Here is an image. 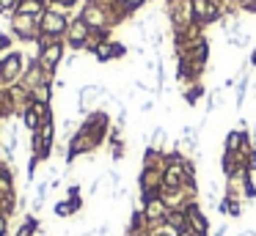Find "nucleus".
<instances>
[{
	"label": "nucleus",
	"mask_w": 256,
	"mask_h": 236,
	"mask_svg": "<svg viewBox=\"0 0 256 236\" xmlns=\"http://www.w3.org/2000/svg\"><path fill=\"white\" fill-rule=\"evenodd\" d=\"M66 27H69L66 16L56 14V11H50V8L39 16V38H47V41H61V36H66Z\"/></svg>",
	"instance_id": "obj_1"
},
{
	"label": "nucleus",
	"mask_w": 256,
	"mask_h": 236,
	"mask_svg": "<svg viewBox=\"0 0 256 236\" xmlns=\"http://www.w3.org/2000/svg\"><path fill=\"white\" fill-rule=\"evenodd\" d=\"M12 33L20 41H39V16L14 14L12 16Z\"/></svg>",
	"instance_id": "obj_2"
},
{
	"label": "nucleus",
	"mask_w": 256,
	"mask_h": 236,
	"mask_svg": "<svg viewBox=\"0 0 256 236\" xmlns=\"http://www.w3.org/2000/svg\"><path fill=\"white\" fill-rule=\"evenodd\" d=\"M102 99H108V88L105 85H96V82H91V85H83L78 91V113H94L96 104L102 102Z\"/></svg>",
	"instance_id": "obj_3"
},
{
	"label": "nucleus",
	"mask_w": 256,
	"mask_h": 236,
	"mask_svg": "<svg viewBox=\"0 0 256 236\" xmlns=\"http://www.w3.org/2000/svg\"><path fill=\"white\" fill-rule=\"evenodd\" d=\"M36 44H39V63L52 74V71L58 69V63H61V58H64V41H47V38H39Z\"/></svg>",
	"instance_id": "obj_4"
},
{
	"label": "nucleus",
	"mask_w": 256,
	"mask_h": 236,
	"mask_svg": "<svg viewBox=\"0 0 256 236\" xmlns=\"http://www.w3.org/2000/svg\"><path fill=\"white\" fill-rule=\"evenodd\" d=\"M88 36H91V27L86 25L80 16L69 22V27H66V44H69L72 49H86V41H88Z\"/></svg>",
	"instance_id": "obj_5"
},
{
	"label": "nucleus",
	"mask_w": 256,
	"mask_h": 236,
	"mask_svg": "<svg viewBox=\"0 0 256 236\" xmlns=\"http://www.w3.org/2000/svg\"><path fill=\"white\" fill-rule=\"evenodd\" d=\"M39 228H42L39 217H36V214H28V217L20 223V228H17V234H14V236H36V234H39Z\"/></svg>",
	"instance_id": "obj_6"
},
{
	"label": "nucleus",
	"mask_w": 256,
	"mask_h": 236,
	"mask_svg": "<svg viewBox=\"0 0 256 236\" xmlns=\"http://www.w3.org/2000/svg\"><path fill=\"white\" fill-rule=\"evenodd\" d=\"M242 143H245L242 132H228V135H226V151L228 154H237L240 148H242Z\"/></svg>",
	"instance_id": "obj_7"
},
{
	"label": "nucleus",
	"mask_w": 256,
	"mask_h": 236,
	"mask_svg": "<svg viewBox=\"0 0 256 236\" xmlns=\"http://www.w3.org/2000/svg\"><path fill=\"white\" fill-rule=\"evenodd\" d=\"M52 212H56L58 220H66V217H72V214H74V209H72V203H69V198H66V201H58Z\"/></svg>",
	"instance_id": "obj_8"
},
{
	"label": "nucleus",
	"mask_w": 256,
	"mask_h": 236,
	"mask_svg": "<svg viewBox=\"0 0 256 236\" xmlns=\"http://www.w3.org/2000/svg\"><path fill=\"white\" fill-rule=\"evenodd\" d=\"M116 3H118V8H122V11H127V14H130V11L140 8V5H144V0H116Z\"/></svg>",
	"instance_id": "obj_9"
},
{
	"label": "nucleus",
	"mask_w": 256,
	"mask_h": 236,
	"mask_svg": "<svg viewBox=\"0 0 256 236\" xmlns=\"http://www.w3.org/2000/svg\"><path fill=\"white\" fill-rule=\"evenodd\" d=\"M50 190H52V187L47 184V181H39V184H36V201H44Z\"/></svg>",
	"instance_id": "obj_10"
},
{
	"label": "nucleus",
	"mask_w": 256,
	"mask_h": 236,
	"mask_svg": "<svg viewBox=\"0 0 256 236\" xmlns=\"http://www.w3.org/2000/svg\"><path fill=\"white\" fill-rule=\"evenodd\" d=\"M6 231H8V217L0 214V236H6Z\"/></svg>",
	"instance_id": "obj_11"
},
{
	"label": "nucleus",
	"mask_w": 256,
	"mask_h": 236,
	"mask_svg": "<svg viewBox=\"0 0 256 236\" xmlns=\"http://www.w3.org/2000/svg\"><path fill=\"white\" fill-rule=\"evenodd\" d=\"M240 236H256V231H250V228H248V231H242Z\"/></svg>",
	"instance_id": "obj_12"
},
{
	"label": "nucleus",
	"mask_w": 256,
	"mask_h": 236,
	"mask_svg": "<svg viewBox=\"0 0 256 236\" xmlns=\"http://www.w3.org/2000/svg\"><path fill=\"white\" fill-rule=\"evenodd\" d=\"M250 63L256 66V49H254V52H250Z\"/></svg>",
	"instance_id": "obj_13"
},
{
	"label": "nucleus",
	"mask_w": 256,
	"mask_h": 236,
	"mask_svg": "<svg viewBox=\"0 0 256 236\" xmlns=\"http://www.w3.org/2000/svg\"><path fill=\"white\" fill-rule=\"evenodd\" d=\"M190 236H206V234H190Z\"/></svg>",
	"instance_id": "obj_14"
},
{
	"label": "nucleus",
	"mask_w": 256,
	"mask_h": 236,
	"mask_svg": "<svg viewBox=\"0 0 256 236\" xmlns=\"http://www.w3.org/2000/svg\"><path fill=\"white\" fill-rule=\"evenodd\" d=\"M254 3H256V0H254Z\"/></svg>",
	"instance_id": "obj_15"
}]
</instances>
